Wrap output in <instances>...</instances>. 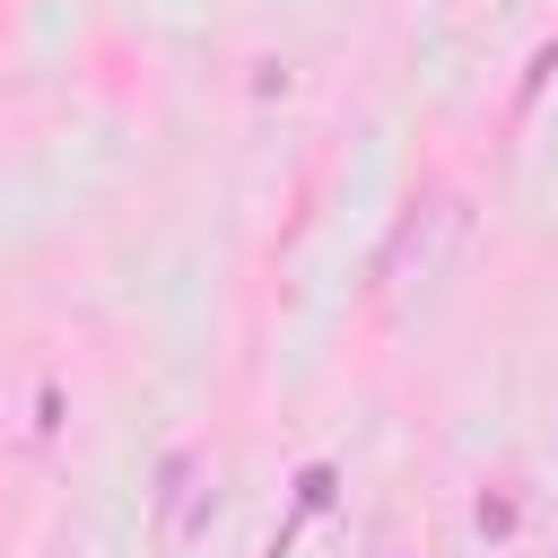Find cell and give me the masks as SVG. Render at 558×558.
I'll use <instances>...</instances> for the list:
<instances>
[{
    "label": "cell",
    "mask_w": 558,
    "mask_h": 558,
    "mask_svg": "<svg viewBox=\"0 0 558 558\" xmlns=\"http://www.w3.org/2000/svg\"><path fill=\"white\" fill-rule=\"evenodd\" d=\"M462 244V201H427L410 227H401V253H392V279L401 288H427L445 270V253Z\"/></svg>",
    "instance_id": "cell-2"
},
{
    "label": "cell",
    "mask_w": 558,
    "mask_h": 558,
    "mask_svg": "<svg viewBox=\"0 0 558 558\" xmlns=\"http://www.w3.org/2000/svg\"><path fill=\"white\" fill-rule=\"evenodd\" d=\"M209 523H218V488H209L201 453H174L166 462V488H157V549L166 558H192Z\"/></svg>",
    "instance_id": "cell-1"
}]
</instances>
